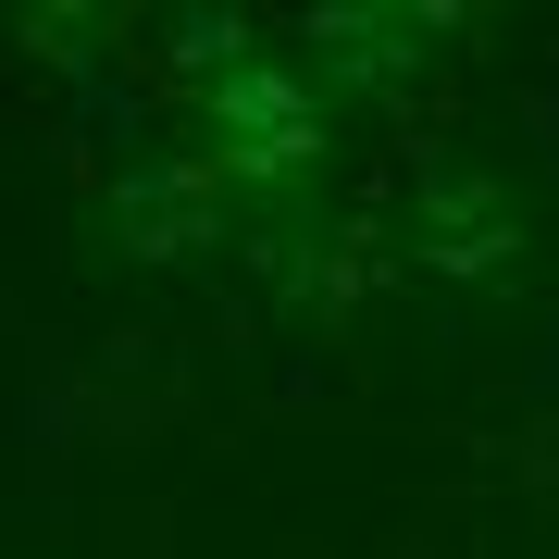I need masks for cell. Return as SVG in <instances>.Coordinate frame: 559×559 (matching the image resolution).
Segmentation results:
<instances>
[{"instance_id":"cell-1","label":"cell","mask_w":559,"mask_h":559,"mask_svg":"<svg viewBox=\"0 0 559 559\" xmlns=\"http://www.w3.org/2000/svg\"><path fill=\"white\" fill-rule=\"evenodd\" d=\"M224 124H237V162H299L311 150L299 87H274V75H237V87H224Z\"/></svg>"}]
</instances>
